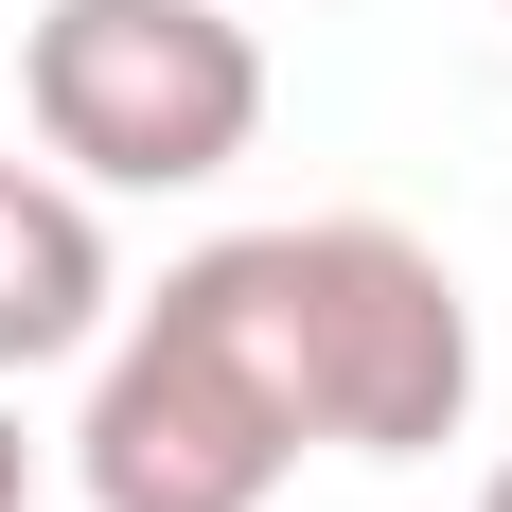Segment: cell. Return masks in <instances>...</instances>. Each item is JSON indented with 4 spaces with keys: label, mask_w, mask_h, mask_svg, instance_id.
Listing matches in <instances>:
<instances>
[{
    "label": "cell",
    "mask_w": 512,
    "mask_h": 512,
    "mask_svg": "<svg viewBox=\"0 0 512 512\" xmlns=\"http://www.w3.org/2000/svg\"><path fill=\"white\" fill-rule=\"evenodd\" d=\"M301 460H318V407H301V354H283L265 230L195 248L142 318L89 336V424H71L89 512H265Z\"/></svg>",
    "instance_id": "cell-1"
},
{
    "label": "cell",
    "mask_w": 512,
    "mask_h": 512,
    "mask_svg": "<svg viewBox=\"0 0 512 512\" xmlns=\"http://www.w3.org/2000/svg\"><path fill=\"white\" fill-rule=\"evenodd\" d=\"M265 283H283V354H301L318 460H442L460 442L477 301H460V265L424 230H389V212H283Z\"/></svg>",
    "instance_id": "cell-2"
},
{
    "label": "cell",
    "mask_w": 512,
    "mask_h": 512,
    "mask_svg": "<svg viewBox=\"0 0 512 512\" xmlns=\"http://www.w3.org/2000/svg\"><path fill=\"white\" fill-rule=\"evenodd\" d=\"M18 106L89 195H195L265 142V36L230 0H36Z\"/></svg>",
    "instance_id": "cell-3"
},
{
    "label": "cell",
    "mask_w": 512,
    "mask_h": 512,
    "mask_svg": "<svg viewBox=\"0 0 512 512\" xmlns=\"http://www.w3.org/2000/svg\"><path fill=\"white\" fill-rule=\"evenodd\" d=\"M106 212H89V177H53V159H0V389L18 371H71L106 336Z\"/></svg>",
    "instance_id": "cell-4"
},
{
    "label": "cell",
    "mask_w": 512,
    "mask_h": 512,
    "mask_svg": "<svg viewBox=\"0 0 512 512\" xmlns=\"http://www.w3.org/2000/svg\"><path fill=\"white\" fill-rule=\"evenodd\" d=\"M0 512H36V424H18V389H0Z\"/></svg>",
    "instance_id": "cell-5"
},
{
    "label": "cell",
    "mask_w": 512,
    "mask_h": 512,
    "mask_svg": "<svg viewBox=\"0 0 512 512\" xmlns=\"http://www.w3.org/2000/svg\"><path fill=\"white\" fill-rule=\"evenodd\" d=\"M477 512H512V460H495V495H477Z\"/></svg>",
    "instance_id": "cell-6"
}]
</instances>
